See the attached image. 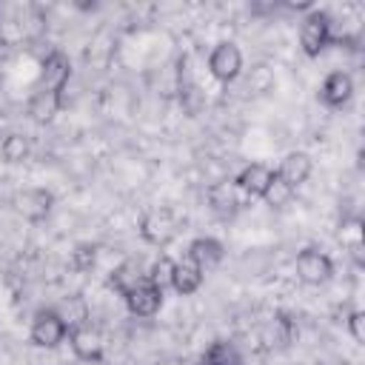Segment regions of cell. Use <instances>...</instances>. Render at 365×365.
I'll list each match as a JSON object with an SVG mask.
<instances>
[{
	"label": "cell",
	"mask_w": 365,
	"mask_h": 365,
	"mask_svg": "<svg viewBox=\"0 0 365 365\" xmlns=\"http://www.w3.org/2000/svg\"><path fill=\"white\" fill-rule=\"evenodd\" d=\"M331 40H334V34H331V17H328V11L311 9L302 17V23H299V46H302V51L308 57H319L328 48Z\"/></svg>",
	"instance_id": "cell-1"
},
{
	"label": "cell",
	"mask_w": 365,
	"mask_h": 365,
	"mask_svg": "<svg viewBox=\"0 0 365 365\" xmlns=\"http://www.w3.org/2000/svg\"><path fill=\"white\" fill-rule=\"evenodd\" d=\"M29 336H31V342H34L37 348H57V345L68 336V325H66V319L60 317V311L43 308V311L34 314Z\"/></svg>",
	"instance_id": "cell-2"
},
{
	"label": "cell",
	"mask_w": 365,
	"mask_h": 365,
	"mask_svg": "<svg viewBox=\"0 0 365 365\" xmlns=\"http://www.w3.org/2000/svg\"><path fill=\"white\" fill-rule=\"evenodd\" d=\"M180 231V220L174 217L171 208H151L140 220V234L151 245H168Z\"/></svg>",
	"instance_id": "cell-3"
},
{
	"label": "cell",
	"mask_w": 365,
	"mask_h": 365,
	"mask_svg": "<svg viewBox=\"0 0 365 365\" xmlns=\"http://www.w3.org/2000/svg\"><path fill=\"white\" fill-rule=\"evenodd\" d=\"M208 71H211V77L220 80V83L237 80L240 71H242V51H240L234 43H228V40L217 43V46L211 48V54H208Z\"/></svg>",
	"instance_id": "cell-4"
},
{
	"label": "cell",
	"mask_w": 365,
	"mask_h": 365,
	"mask_svg": "<svg viewBox=\"0 0 365 365\" xmlns=\"http://www.w3.org/2000/svg\"><path fill=\"white\" fill-rule=\"evenodd\" d=\"M297 277L305 285H325L334 274V262L328 254H322L319 248H302L297 254Z\"/></svg>",
	"instance_id": "cell-5"
},
{
	"label": "cell",
	"mask_w": 365,
	"mask_h": 365,
	"mask_svg": "<svg viewBox=\"0 0 365 365\" xmlns=\"http://www.w3.org/2000/svg\"><path fill=\"white\" fill-rule=\"evenodd\" d=\"M14 211L23 217V220H31V222H40L51 214V205H54V194L46 191V188H23L14 194L11 200Z\"/></svg>",
	"instance_id": "cell-6"
},
{
	"label": "cell",
	"mask_w": 365,
	"mask_h": 365,
	"mask_svg": "<svg viewBox=\"0 0 365 365\" xmlns=\"http://www.w3.org/2000/svg\"><path fill=\"white\" fill-rule=\"evenodd\" d=\"M68 345L77 359L83 362H100L103 359V336L88 322H77L68 328Z\"/></svg>",
	"instance_id": "cell-7"
},
{
	"label": "cell",
	"mask_w": 365,
	"mask_h": 365,
	"mask_svg": "<svg viewBox=\"0 0 365 365\" xmlns=\"http://www.w3.org/2000/svg\"><path fill=\"white\" fill-rule=\"evenodd\" d=\"M68 77H71V63H68V57H66L60 48L48 51L46 60H43V68H40V88L60 94V91L66 88Z\"/></svg>",
	"instance_id": "cell-8"
},
{
	"label": "cell",
	"mask_w": 365,
	"mask_h": 365,
	"mask_svg": "<svg viewBox=\"0 0 365 365\" xmlns=\"http://www.w3.org/2000/svg\"><path fill=\"white\" fill-rule=\"evenodd\" d=\"M354 97V80L348 71H331L319 86V100L328 108H342Z\"/></svg>",
	"instance_id": "cell-9"
},
{
	"label": "cell",
	"mask_w": 365,
	"mask_h": 365,
	"mask_svg": "<svg viewBox=\"0 0 365 365\" xmlns=\"http://www.w3.org/2000/svg\"><path fill=\"white\" fill-rule=\"evenodd\" d=\"M123 299H125V305H128V311L134 317H154L163 308V291L154 288L148 279L140 282L134 291H128Z\"/></svg>",
	"instance_id": "cell-10"
},
{
	"label": "cell",
	"mask_w": 365,
	"mask_h": 365,
	"mask_svg": "<svg viewBox=\"0 0 365 365\" xmlns=\"http://www.w3.org/2000/svg\"><path fill=\"white\" fill-rule=\"evenodd\" d=\"M185 257H188L191 262H197L200 271L205 274V271H211V268H217V265L222 262L225 248H222V242L214 240V237H197V240L188 242V254H185Z\"/></svg>",
	"instance_id": "cell-11"
},
{
	"label": "cell",
	"mask_w": 365,
	"mask_h": 365,
	"mask_svg": "<svg viewBox=\"0 0 365 365\" xmlns=\"http://www.w3.org/2000/svg\"><path fill=\"white\" fill-rule=\"evenodd\" d=\"M140 282H145V268H143L140 259H123L108 274V288H114L120 297H125L128 291H134Z\"/></svg>",
	"instance_id": "cell-12"
},
{
	"label": "cell",
	"mask_w": 365,
	"mask_h": 365,
	"mask_svg": "<svg viewBox=\"0 0 365 365\" xmlns=\"http://www.w3.org/2000/svg\"><path fill=\"white\" fill-rule=\"evenodd\" d=\"M311 168H314V163H311V157L305 151H291V154L282 157V163H279V168L274 174L279 180H285L291 188H297L311 177Z\"/></svg>",
	"instance_id": "cell-13"
},
{
	"label": "cell",
	"mask_w": 365,
	"mask_h": 365,
	"mask_svg": "<svg viewBox=\"0 0 365 365\" xmlns=\"http://www.w3.org/2000/svg\"><path fill=\"white\" fill-rule=\"evenodd\" d=\"M271 180H274V171H271L268 165L251 163V165H245V168L234 177V185H237L242 194H248V197H262V191L268 188Z\"/></svg>",
	"instance_id": "cell-14"
},
{
	"label": "cell",
	"mask_w": 365,
	"mask_h": 365,
	"mask_svg": "<svg viewBox=\"0 0 365 365\" xmlns=\"http://www.w3.org/2000/svg\"><path fill=\"white\" fill-rule=\"evenodd\" d=\"M200 285H202V271H200V265H197V262H191L188 257L174 259L171 288H174L177 294H182V297H188V294L200 291Z\"/></svg>",
	"instance_id": "cell-15"
},
{
	"label": "cell",
	"mask_w": 365,
	"mask_h": 365,
	"mask_svg": "<svg viewBox=\"0 0 365 365\" xmlns=\"http://www.w3.org/2000/svg\"><path fill=\"white\" fill-rule=\"evenodd\" d=\"M208 205L217 217H231L237 211V185L234 182H214L208 188Z\"/></svg>",
	"instance_id": "cell-16"
},
{
	"label": "cell",
	"mask_w": 365,
	"mask_h": 365,
	"mask_svg": "<svg viewBox=\"0 0 365 365\" xmlns=\"http://www.w3.org/2000/svg\"><path fill=\"white\" fill-rule=\"evenodd\" d=\"M60 106H63V100H60L57 91H43V88H37L34 97L29 100V114H31L37 123H48V120L60 111Z\"/></svg>",
	"instance_id": "cell-17"
},
{
	"label": "cell",
	"mask_w": 365,
	"mask_h": 365,
	"mask_svg": "<svg viewBox=\"0 0 365 365\" xmlns=\"http://www.w3.org/2000/svg\"><path fill=\"white\" fill-rule=\"evenodd\" d=\"M202 365H245V362H242L240 351H237L231 342L217 339V342H211V345L205 348V354H202Z\"/></svg>",
	"instance_id": "cell-18"
},
{
	"label": "cell",
	"mask_w": 365,
	"mask_h": 365,
	"mask_svg": "<svg viewBox=\"0 0 365 365\" xmlns=\"http://www.w3.org/2000/svg\"><path fill=\"white\" fill-rule=\"evenodd\" d=\"M171 274H174V259H171L168 254H160V257L151 262V268L145 271V279H148L154 288L165 291V288H171Z\"/></svg>",
	"instance_id": "cell-19"
},
{
	"label": "cell",
	"mask_w": 365,
	"mask_h": 365,
	"mask_svg": "<svg viewBox=\"0 0 365 365\" xmlns=\"http://www.w3.org/2000/svg\"><path fill=\"white\" fill-rule=\"evenodd\" d=\"M0 157L6 163H23L29 157V140L23 134H6L0 143Z\"/></svg>",
	"instance_id": "cell-20"
},
{
	"label": "cell",
	"mask_w": 365,
	"mask_h": 365,
	"mask_svg": "<svg viewBox=\"0 0 365 365\" xmlns=\"http://www.w3.org/2000/svg\"><path fill=\"white\" fill-rule=\"evenodd\" d=\"M291 197H294V188H291L285 180H279L277 174H274V180L268 182V188L262 191V200H265L271 208H285V205L291 202Z\"/></svg>",
	"instance_id": "cell-21"
},
{
	"label": "cell",
	"mask_w": 365,
	"mask_h": 365,
	"mask_svg": "<svg viewBox=\"0 0 365 365\" xmlns=\"http://www.w3.org/2000/svg\"><path fill=\"white\" fill-rule=\"evenodd\" d=\"M94 262H97V248L94 245H77L71 251V268L74 271H88V268H94Z\"/></svg>",
	"instance_id": "cell-22"
},
{
	"label": "cell",
	"mask_w": 365,
	"mask_h": 365,
	"mask_svg": "<svg viewBox=\"0 0 365 365\" xmlns=\"http://www.w3.org/2000/svg\"><path fill=\"white\" fill-rule=\"evenodd\" d=\"M348 331L354 336V342H365V311H351L348 317Z\"/></svg>",
	"instance_id": "cell-23"
},
{
	"label": "cell",
	"mask_w": 365,
	"mask_h": 365,
	"mask_svg": "<svg viewBox=\"0 0 365 365\" xmlns=\"http://www.w3.org/2000/svg\"><path fill=\"white\" fill-rule=\"evenodd\" d=\"M339 365H348V362H339Z\"/></svg>",
	"instance_id": "cell-24"
}]
</instances>
